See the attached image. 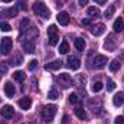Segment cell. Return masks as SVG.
<instances>
[{
    "label": "cell",
    "instance_id": "obj_1",
    "mask_svg": "<svg viewBox=\"0 0 124 124\" xmlns=\"http://www.w3.org/2000/svg\"><path fill=\"white\" fill-rule=\"evenodd\" d=\"M33 12H35V15L40 16L42 19H49V17H51V10H49V9L46 7V4L42 3V1L33 3Z\"/></svg>",
    "mask_w": 124,
    "mask_h": 124
},
{
    "label": "cell",
    "instance_id": "obj_2",
    "mask_svg": "<svg viewBox=\"0 0 124 124\" xmlns=\"http://www.w3.org/2000/svg\"><path fill=\"white\" fill-rule=\"evenodd\" d=\"M56 110H58V107L54 105V104L45 105L43 110H42V120H43L45 123H51V121L54 120L55 114H56Z\"/></svg>",
    "mask_w": 124,
    "mask_h": 124
},
{
    "label": "cell",
    "instance_id": "obj_3",
    "mask_svg": "<svg viewBox=\"0 0 124 124\" xmlns=\"http://www.w3.org/2000/svg\"><path fill=\"white\" fill-rule=\"evenodd\" d=\"M48 36H49V43H51V46L58 45V42H59V33H58V28H56L55 25H51V26L48 28Z\"/></svg>",
    "mask_w": 124,
    "mask_h": 124
},
{
    "label": "cell",
    "instance_id": "obj_4",
    "mask_svg": "<svg viewBox=\"0 0 124 124\" xmlns=\"http://www.w3.org/2000/svg\"><path fill=\"white\" fill-rule=\"evenodd\" d=\"M56 81L63 88H71L74 85V79H72V77L69 74H59L58 78H56Z\"/></svg>",
    "mask_w": 124,
    "mask_h": 124
},
{
    "label": "cell",
    "instance_id": "obj_5",
    "mask_svg": "<svg viewBox=\"0 0 124 124\" xmlns=\"http://www.w3.org/2000/svg\"><path fill=\"white\" fill-rule=\"evenodd\" d=\"M107 62H108V59H107V56H104V55H97V56H94L93 58V68H95V69H101V68H104L105 65H107Z\"/></svg>",
    "mask_w": 124,
    "mask_h": 124
},
{
    "label": "cell",
    "instance_id": "obj_6",
    "mask_svg": "<svg viewBox=\"0 0 124 124\" xmlns=\"http://www.w3.org/2000/svg\"><path fill=\"white\" fill-rule=\"evenodd\" d=\"M12 46H13L12 38H4V39H1V43H0V52H1V55H7V54L12 51Z\"/></svg>",
    "mask_w": 124,
    "mask_h": 124
},
{
    "label": "cell",
    "instance_id": "obj_7",
    "mask_svg": "<svg viewBox=\"0 0 124 124\" xmlns=\"http://www.w3.org/2000/svg\"><path fill=\"white\" fill-rule=\"evenodd\" d=\"M66 66H68L69 69H79L81 61H79L78 58H75V56H69V58L66 59Z\"/></svg>",
    "mask_w": 124,
    "mask_h": 124
},
{
    "label": "cell",
    "instance_id": "obj_8",
    "mask_svg": "<svg viewBox=\"0 0 124 124\" xmlns=\"http://www.w3.org/2000/svg\"><path fill=\"white\" fill-rule=\"evenodd\" d=\"M0 114H1V117H4V118H12L13 116H15V110H13V107L12 105H4L3 108H1V111H0Z\"/></svg>",
    "mask_w": 124,
    "mask_h": 124
},
{
    "label": "cell",
    "instance_id": "obj_9",
    "mask_svg": "<svg viewBox=\"0 0 124 124\" xmlns=\"http://www.w3.org/2000/svg\"><path fill=\"white\" fill-rule=\"evenodd\" d=\"M104 32H105V25L104 23H97V25H93V28H91V33L94 36H100Z\"/></svg>",
    "mask_w": 124,
    "mask_h": 124
},
{
    "label": "cell",
    "instance_id": "obj_10",
    "mask_svg": "<svg viewBox=\"0 0 124 124\" xmlns=\"http://www.w3.org/2000/svg\"><path fill=\"white\" fill-rule=\"evenodd\" d=\"M22 45H23L25 52H28V54H33V52H35V40H32V39L23 40Z\"/></svg>",
    "mask_w": 124,
    "mask_h": 124
},
{
    "label": "cell",
    "instance_id": "obj_11",
    "mask_svg": "<svg viewBox=\"0 0 124 124\" xmlns=\"http://www.w3.org/2000/svg\"><path fill=\"white\" fill-rule=\"evenodd\" d=\"M61 66H62V61L61 59H55L54 62L46 63V65H45V69H46V71H56V69H59Z\"/></svg>",
    "mask_w": 124,
    "mask_h": 124
},
{
    "label": "cell",
    "instance_id": "obj_12",
    "mask_svg": "<svg viewBox=\"0 0 124 124\" xmlns=\"http://www.w3.org/2000/svg\"><path fill=\"white\" fill-rule=\"evenodd\" d=\"M19 107L22 108V110H29L32 107V100L29 97H23V98H20L19 100Z\"/></svg>",
    "mask_w": 124,
    "mask_h": 124
},
{
    "label": "cell",
    "instance_id": "obj_13",
    "mask_svg": "<svg viewBox=\"0 0 124 124\" xmlns=\"http://www.w3.org/2000/svg\"><path fill=\"white\" fill-rule=\"evenodd\" d=\"M4 93H6V95H7L9 98H12V97L15 95V93H16L15 85H13L12 82H6V84H4Z\"/></svg>",
    "mask_w": 124,
    "mask_h": 124
},
{
    "label": "cell",
    "instance_id": "obj_14",
    "mask_svg": "<svg viewBox=\"0 0 124 124\" xmlns=\"http://www.w3.org/2000/svg\"><path fill=\"white\" fill-rule=\"evenodd\" d=\"M58 22L61 23L62 26H66V25L69 23V15H68L66 12H61V13L58 15Z\"/></svg>",
    "mask_w": 124,
    "mask_h": 124
},
{
    "label": "cell",
    "instance_id": "obj_15",
    "mask_svg": "<svg viewBox=\"0 0 124 124\" xmlns=\"http://www.w3.org/2000/svg\"><path fill=\"white\" fill-rule=\"evenodd\" d=\"M74 46H75V49H77V51L82 52V51L85 49V40H84L82 38H77V39L74 40Z\"/></svg>",
    "mask_w": 124,
    "mask_h": 124
},
{
    "label": "cell",
    "instance_id": "obj_16",
    "mask_svg": "<svg viewBox=\"0 0 124 124\" xmlns=\"http://www.w3.org/2000/svg\"><path fill=\"white\" fill-rule=\"evenodd\" d=\"M113 102H114V105L116 107H120V105H123L124 104V93H117L114 95V98H113Z\"/></svg>",
    "mask_w": 124,
    "mask_h": 124
},
{
    "label": "cell",
    "instance_id": "obj_17",
    "mask_svg": "<svg viewBox=\"0 0 124 124\" xmlns=\"http://www.w3.org/2000/svg\"><path fill=\"white\" fill-rule=\"evenodd\" d=\"M104 46H105V49H108V51H113V49H116V40H114L113 35H110V36L107 38V40H105Z\"/></svg>",
    "mask_w": 124,
    "mask_h": 124
},
{
    "label": "cell",
    "instance_id": "obj_18",
    "mask_svg": "<svg viewBox=\"0 0 124 124\" xmlns=\"http://www.w3.org/2000/svg\"><path fill=\"white\" fill-rule=\"evenodd\" d=\"M113 28H114V32H123L124 31V20L121 19V17L116 19V22H114Z\"/></svg>",
    "mask_w": 124,
    "mask_h": 124
},
{
    "label": "cell",
    "instance_id": "obj_19",
    "mask_svg": "<svg viewBox=\"0 0 124 124\" xmlns=\"http://www.w3.org/2000/svg\"><path fill=\"white\" fill-rule=\"evenodd\" d=\"M17 12H19L17 7H10V9H6L3 12V15L7 16V17H15V16H17Z\"/></svg>",
    "mask_w": 124,
    "mask_h": 124
},
{
    "label": "cell",
    "instance_id": "obj_20",
    "mask_svg": "<svg viewBox=\"0 0 124 124\" xmlns=\"http://www.w3.org/2000/svg\"><path fill=\"white\" fill-rule=\"evenodd\" d=\"M69 52V43H68V40H62V43L59 45V54L61 55H65V54H68Z\"/></svg>",
    "mask_w": 124,
    "mask_h": 124
},
{
    "label": "cell",
    "instance_id": "obj_21",
    "mask_svg": "<svg viewBox=\"0 0 124 124\" xmlns=\"http://www.w3.org/2000/svg\"><path fill=\"white\" fill-rule=\"evenodd\" d=\"M120 65H121V62L118 61V59L111 61L110 62V71H111V72H117V71L120 69Z\"/></svg>",
    "mask_w": 124,
    "mask_h": 124
},
{
    "label": "cell",
    "instance_id": "obj_22",
    "mask_svg": "<svg viewBox=\"0 0 124 124\" xmlns=\"http://www.w3.org/2000/svg\"><path fill=\"white\" fill-rule=\"evenodd\" d=\"M87 15L90 17H98L100 16V9H97V7H88L87 9Z\"/></svg>",
    "mask_w": 124,
    "mask_h": 124
},
{
    "label": "cell",
    "instance_id": "obj_23",
    "mask_svg": "<svg viewBox=\"0 0 124 124\" xmlns=\"http://www.w3.org/2000/svg\"><path fill=\"white\" fill-rule=\"evenodd\" d=\"M25 78H26V75H25V72H22V71H16V72L13 74V79L19 81V82H23Z\"/></svg>",
    "mask_w": 124,
    "mask_h": 124
},
{
    "label": "cell",
    "instance_id": "obj_24",
    "mask_svg": "<svg viewBox=\"0 0 124 124\" xmlns=\"http://www.w3.org/2000/svg\"><path fill=\"white\" fill-rule=\"evenodd\" d=\"M68 100H69V102H71V104H79V102H81V98L78 97V94H75V93L69 94Z\"/></svg>",
    "mask_w": 124,
    "mask_h": 124
},
{
    "label": "cell",
    "instance_id": "obj_25",
    "mask_svg": "<svg viewBox=\"0 0 124 124\" xmlns=\"http://www.w3.org/2000/svg\"><path fill=\"white\" fill-rule=\"evenodd\" d=\"M114 12H116V7H114V6H108V9H107L105 13H104V17H105V19H111L113 15H114Z\"/></svg>",
    "mask_w": 124,
    "mask_h": 124
},
{
    "label": "cell",
    "instance_id": "obj_26",
    "mask_svg": "<svg viewBox=\"0 0 124 124\" xmlns=\"http://www.w3.org/2000/svg\"><path fill=\"white\" fill-rule=\"evenodd\" d=\"M75 116L81 120H85L87 118V114H85V110L84 108H75Z\"/></svg>",
    "mask_w": 124,
    "mask_h": 124
},
{
    "label": "cell",
    "instance_id": "obj_27",
    "mask_svg": "<svg viewBox=\"0 0 124 124\" xmlns=\"http://www.w3.org/2000/svg\"><path fill=\"white\" fill-rule=\"evenodd\" d=\"M102 90V82L101 81H97L93 84V93H100Z\"/></svg>",
    "mask_w": 124,
    "mask_h": 124
},
{
    "label": "cell",
    "instance_id": "obj_28",
    "mask_svg": "<svg viewBox=\"0 0 124 124\" xmlns=\"http://www.w3.org/2000/svg\"><path fill=\"white\" fill-rule=\"evenodd\" d=\"M0 31L10 32V31H12V28H10V25H9V23H6V22H0Z\"/></svg>",
    "mask_w": 124,
    "mask_h": 124
},
{
    "label": "cell",
    "instance_id": "obj_29",
    "mask_svg": "<svg viewBox=\"0 0 124 124\" xmlns=\"http://www.w3.org/2000/svg\"><path fill=\"white\" fill-rule=\"evenodd\" d=\"M58 97H59V94H58L56 90H51L49 91V95H48L49 100H58Z\"/></svg>",
    "mask_w": 124,
    "mask_h": 124
},
{
    "label": "cell",
    "instance_id": "obj_30",
    "mask_svg": "<svg viewBox=\"0 0 124 124\" xmlns=\"http://www.w3.org/2000/svg\"><path fill=\"white\" fill-rule=\"evenodd\" d=\"M28 26H29V19H23L22 23H20V31L25 32L26 29H28Z\"/></svg>",
    "mask_w": 124,
    "mask_h": 124
},
{
    "label": "cell",
    "instance_id": "obj_31",
    "mask_svg": "<svg viewBox=\"0 0 124 124\" xmlns=\"http://www.w3.org/2000/svg\"><path fill=\"white\" fill-rule=\"evenodd\" d=\"M107 90H108V91H114V90H116V82H114V81H108Z\"/></svg>",
    "mask_w": 124,
    "mask_h": 124
},
{
    "label": "cell",
    "instance_id": "obj_32",
    "mask_svg": "<svg viewBox=\"0 0 124 124\" xmlns=\"http://www.w3.org/2000/svg\"><path fill=\"white\" fill-rule=\"evenodd\" d=\"M36 66H38V61H36V59H32V61L29 62V69H31V71H33Z\"/></svg>",
    "mask_w": 124,
    "mask_h": 124
},
{
    "label": "cell",
    "instance_id": "obj_33",
    "mask_svg": "<svg viewBox=\"0 0 124 124\" xmlns=\"http://www.w3.org/2000/svg\"><path fill=\"white\" fill-rule=\"evenodd\" d=\"M77 79H78L79 85H84V82H85V77H84V75H78V77H77Z\"/></svg>",
    "mask_w": 124,
    "mask_h": 124
},
{
    "label": "cell",
    "instance_id": "obj_34",
    "mask_svg": "<svg viewBox=\"0 0 124 124\" xmlns=\"http://www.w3.org/2000/svg\"><path fill=\"white\" fill-rule=\"evenodd\" d=\"M6 72H7V65L0 63V74H6Z\"/></svg>",
    "mask_w": 124,
    "mask_h": 124
},
{
    "label": "cell",
    "instance_id": "obj_35",
    "mask_svg": "<svg viewBox=\"0 0 124 124\" xmlns=\"http://www.w3.org/2000/svg\"><path fill=\"white\" fill-rule=\"evenodd\" d=\"M116 124H124V116L117 117V118H116Z\"/></svg>",
    "mask_w": 124,
    "mask_h": 124
},
{
    "label": "cell",
    "instance_id": "obj_36",
    "mask_svg": "<svg viewBox=\"0 0 124 124\" xmlns=\"http://www.w3.org/2000/svg\"><path fill=\"white\" fill-rule=\"evenodd\" d=\"M82 25L84 26H90L91 25V19H82Z\"/></svg>",
    "mask_w": 124,
    "mask_h": 124
},
{
    "label": "cell",
    "instance_id": "obj_37",
    "mask_svg": "<svg viewBox=\"0 0 124 124\" xmlns=\"http://www.w3.org/2000/svg\"><path fill=\"white\" fill-rule=\"evenodd\" d=\"M88 4V0H79V6H85Z\"/></svg>",
    "mask_w": 124,
    "mask_h": 124
},
{
    "label": "cell",
    "instance_id": "obj_38",
    "mask_svg": "<svg viewBox=\"0 0 124 124\" xmlns=\"http://www.w3.org/2000/svg\"><path fill=\"white\" fill-rule=\"evenodd\" d=\"M94 1H95V3H100V4H101V3H105L107 0H94Z\"/></svg>",
    "mask_w": 124,
    "mask_h": 124
},
{
    "label": "cell",
    "instance_id": "obj_39",
    "mask_svg": "<svg viewBox=\"0 0 124 124\" xmlns=\"http://www.w3.org/2000/svg\"><path fill=\"white\" fill-rule=\"evenodd\" d=\"M1 1H4V3H9V1H13V0H1Z\"/></svg>",
    "mask_w": 124,
    "mask_h": 124
}]
</instances>
